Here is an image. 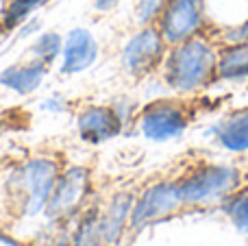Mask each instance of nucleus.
<instances>
[{
    "instance_id": "f257e3e1",
    "label": "nucleus",
    "mask_w": 248,
    "mask_h": 246,
    "mask_svg": "<svg viewBox=\"0 0 248 246\" xmlns=\"http://www.w3.org/2000/svg\"><path fill=\"white\" fill-rule=\"evenodd\" d=\"M218 57L207 39L189 37L176 44L166 61V81L179 92H194L214 78Z\"/></svg>"
},
{
    "instance_id": "f03ea898",
    "label": "nucleus",
    "mask_w": 248,
    "mask_h": 246,
    "mask_svg": "<svg viewBox=\"0 0 248 246\" xmlns=\"http://www.w3.org/2000/svg\"><path fill=\"white\" fill-rule=\"evenodd\" d=\"M161 31L168 44H181L189 37H196L202 26V4L201 0H168L161 11Z\"/></svg>"
},
{
    "instance_id": "7ed1b4c3",
    "label": "nucleus",
    "mask_w": 248,
    "mask_h": 246,
    "mask_svg": "<svg viewBox=\"0 0 248 246\" xmlns=\"http://www.w3.org/2000/svg\"><path fill=\"white\" fill-rule=\"evenodd\" d=\"M57 183V166L48 159H33L17 170V185L26 192V212L29 216L39 214L48 205Z\"/></svg>"
},
{
    "instance_id": "20e7f679",
    "label": "nucleus",
    "mask_w": 248,
    "mask_h": 246,
    "mask_svg": "<svg viewBox=\"0 0 248 246\" xmlns=\"http://www.w3.org/2000/svg\"><path fill=\"white\" fill-rule=\"evenodd\" d=\"M187 122L189 116L183 105L163 100V103L146 107V111L141 113V133L148 139L163 142V139H172L183 133Z\"/></svg>"
},
{
    "instance_id": "39448f33",
    "label": "nucleus",
    "mask_w": 248,
    "mask_h": 246,
    "mask_svg": "<svg viewBox=\"0 0 248 246\" xmlns=\"http://www.w3.org/2000/svg\"><path fill=\"white\" fill-rule=\"evenodd\" d=\"M163 35L153 26H144L126 42L122 50V63L131 74H144L159 63L163 55Z\"/></svg>"
},
{
    "instance_id": "423d86ee",
    "label": "nucleus",
    "mask_w": 248,
    "mask_h": 246,
    "mask_svg": "<svg viewBox=\"0 0 248 246\" xmlns=\"http://www.w3.org/2000/svg\"><path fill=\"white\" fill-rule=\"evenodd\" d=\"M237 174L231 168H202L187 177L185 181L176 183L183 203H202L214 196L227 192L235 183Z\"/></svg>"
},
{
    "instance_id": "0eeeda50",
    "label": "nucleus",
    "mask_w": 248,
    "mask_h": 246,
    "mask_svg": "<svg viewBox=\"0 0 248 246\" xmlns=\"http://www.w3.org/2000/svg\"><path fill=\"white\" fill-rule=\"evenodd\" d=\"M181 194L176 183H161L155 185L137 200L135 209H133V225L140 227L144 222H150L155 218L163 216V214L172 212L176 205H181Z\"/></svg>"
},
{
    "instance_id": "6e6552de",
    "label": "nucleus",
    "mask_w": 248,
    "mask_h": 246,
    "mask_svg": "<svg viewBox=\"0 0 248 246\" xmlns=\"http://www.w3.org/2000/svg\"><path fill=\"white\" fill-rule=\"evenodd\" d=\"M122 131V116L109 107H87L78 116V133L85 142L100 144Z\"/></svg>"
},
{
    "instance_id": "1a4fd4ad",
    "label": "nucleus",
    "mask_w": 248,
    "mask_h": 246,
    "mask_svg": "<svg viewBox=\"0 0 248 246\" xmlns=\"http://www.w3.org/2000/svg\"><path fill=\"white\" fill-rule=\"evenodd\" d=\"M87 190V172L83 168H72L55 183L50 199H48V214L52 218L68 214L81 200Z\"/></svg>"
},
{
    "instance_id": "9d476101",
    "label": "nucleus",
    "mask_w": 248,
    "mask_h": 246,
    "mask_svg": "<svg viewBox=\"0 0 248 246\" xmlns=\"http://www.w3.org/2000/svg\"><path fill=\"white\" fill-rule=\"evenodd\" d=\"M98 57V44H96L94 35L85 29H74L70 31L68 39L63 44V70L65 74H77L87 70Z\"/></svg>"
},
{
    "instance_id": "9b49d317",
    "label": "nucleus",
    "mask_w": 248,
    "mask_h": 246,
    "mask_svg": "<svg viewBox=\"0 0 248 246\" xmlns=\"http://www.w3.org/2000/svg\"><path fill=\"white\" fill-rule=\"evenodd\" d=\"M220 144L233 153L248 151V109H240L227 116L216 129Z\"/></svg>"
},
{
    "instance_id": "f8f14e48",
    "label": "nucleus",
    "mask_w": 248,
    "mask_h": 246,
    "mask_svg": "<svg viewBox=\"0 0 248 246\" xmlns=\"http://www.w3.org/2000/svg\"><path fill=\"white\" fill-rule=\"evenodd\" d=\"M44 77H46V63L13 65L0 74V83L17 94H31L42 85Z\"/></svg>"
},
{
    "instance_id": "ddd939ff",
    "label": "nucleus",
    "mask_w": 248,
    "mask_h": 246,
    "mask_svg": "<svg viewBox=\"0 0 248 246\" xmlns=\"http://www.w3.org/2000/svg\"><path fill=\"white\" fill-rule=\"evenodd\" d=\"M216 74L220 78H248V42L224 48L218 57Z\"/></svg>"
},
{
    "instance_id": "4468645a",
    "label": "nucleus",
    "mask_w": 248,
    "mask_h": 246,
    "mask_svg": "<svg viewBox=\"0 0 248 246\" xmlns=\"http://www.w3.org/2000/svg\"><path fill=\"white\" fill-rule=\"evenodd\" d=\"M44 2H46V0H11L7 11H4V26L13 29V26L22 24V22L33 11H37Z\"/></svg>"
},
{
    "instance_id": "2eb2a0df",
    "label": "nucleus",
    "mask_w": 248,
    "mask_h": 246,
    "mask_svg": "<svg viewBox=\"0 0 248 246\" xmlns=\"http://www.w3.org/2000/svg\"><path fill=\"white\" fill-rule=\"evenodd\" d=\"M33 55L39 59V63H50L61 50H63V42L57 33H44L37 37V42L33 44Z\"/></svg>"
},
{
    "instance_id": "dca6fc26",
    "label": "nucleus",
    "mask_w": 248,
    "mask_h": 246,
    "mask_svg": "<svg viewBox=\"0 0 248 246\" xmlns=\"http://www.w3.org/2000/svg\"><path fill=\"white\" fill-rule=\"evenodd\" d=\"M128 203H131V199H128V196H122L120 200H116V205H113L109 218L105 220L103 233H105V238H107L109 242H113V240L118 238V233H120L122 220H124V216H126V209H128Z\"/></svg>"
},
{
    "instance_id": "f3484780",
    "label": "nucleus",
    "mask_w": 248,
    "mask_h": 246,
    "mask_svg": "<svg viewBox=\"0 0 248 246\" xmlns=\"http://www.w3.org/2000/svg\"><path fill=\"white\" fill-rule=\"evenodd\" d=\"M227 212H229V216L233 218V222H235L240 229L248 231V190L240 192L237 196H233V200L229 203Z\"/></svg>"
},
{
    "instance_id": "a211bd4d",
    "label": "nucleus",
    "mask_w": 248,
    "mask_h": 246,
    "mask_svg": "<svg viewBox=\"0 0 248 246\" xmlns=\"http://www.w3.org/2000/svg\"><path fill=\"white\" fill-rule=\"evenodd\" d=\"M166 2H168V0H140V2H137V9H135L137 22H140V24H144V26H148L155 17L161 15Z\"/></svg>"
},
{
    "instance_id": "6ab92c4d",
    "label": "nucleus",
    "mask_w": 248,
    "mask_h": 246,
    "mask_svg": "<svg viewBox=\"0 0 248 246\" xmlns=\"http://www.w3.org/2000/svg\"><path fill=\"white\" fill-rule=\"evenodd\" d=\"M118 2H120V0H96L94 4H96L98 11H109V9H113Z\"/></svg>"
},
{
    "instance_id": "aec40b11",
    "label": "nucleus",
    "mask_w": 248,
    "mask_h": 246,
    "mask_svg": "<svg viewBox=\"0 0 248 246\" xmlns=\"http://www.w3.org/2000/svg\"><path fill=\"white\" fill-rule=\"evenodd\" d=\"M235 39H242V42H248V22H244V24H242L240 29H237Z\"/></svg>"
},
{
    "instance_id": "412c9836",
    "label": "nucleus",
    "mask_w": 248,
    "mask_h": 246,
    "mask_svg": "<svg viewBox=\"0 0 248 246\" xmlns=\"http://www.w3.org/2000/svg\"><path fill=\"white\" fill-rule=\"evenodd\" d=\"M92 246H103V244H92Z\"/></svg>"
}]
</instances>
